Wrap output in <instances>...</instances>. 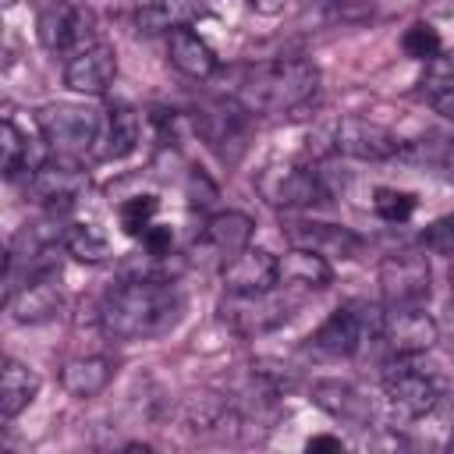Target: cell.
Segmentation results:
<instances>
[{"label": "cell", "instance_id": "obj_32", "mask_svg": "<svg viewBox=\"0 0 454 454\" xmlns=\"http://www.w3.org/2000/svg\"><path fill=\"white\" fill-rule=\"evenodd\" d=\"M422 245H426V252H433V255L454 259V216L433 220V223L426 227V234H422Z\"/></svg>", "mask_w": 454, "mask_h": 454}, {"label": "cell", "instance_id": "obj_19", "mask_svg": "<svg viewBox=\"0 0 454 454\" xmlns=\"http://www.w3.org/2000/svg\"><path fill=\"white\" fill-rule=\"evenodd\" d=\"M312 401L316 408H323L330 419H340L348 426H369L372 422V404L362 390H355L351 383L340 380H316L312 383Z\"/></svg>", "mask_w": 454, "mask_h": 454}, {"label": "cell", "instance_id": "obj_15", "mask_svg": "<svg viewBox=\"0 0 454 454\" xmlns=\"http://www.w3.org/2000/svg\"><path fill=\"white\" fill-rule=\"evenodd\" d=\"M117 78V53L106 43H96L82 53H74L64 67V82L67 89L82 92V96H103Z\"/></svg>", "mask_w": 454, "mask_h": 454}, {"label": "cell", "instance_id": "obj_29", "mask_svg": "<svg viewBox=\"0 0 454 454\" xmlns=\"http://www.w3.org/2000/svg\"><path fill=\"white\" fill-rule=\"evenodd\" d=\"M415 206H419L415 192H404V188H376L372 195V209L387 223H404L415 213Z\"/></svg>", "mask_w": 454, "mask_h": 454}, {"label": "cell", "instance_id": "obj_7", "mask_svg": "<svg viewBox=\"0 0 454 454\" xmlns=\"http://www.w3.org/2000/svg\"><path fill=\"white\" fill-rule=\"evenodd\" d=\"M383 394H387L390 408L404 419H422L440 401L436 380L429 372H422L419 365H411L408 358H401V355H397V362H390L383 369Z\"/></svg>", "mask_w": 454, "mask_h": 454}, {"label": "cell", "instance_id": "obj_4", "mask_svg": "<svg viewBox=\"0 0 454 454\" xmlns=\"http://www.w3.org/2000/svg\"><path fill=\"white\" fill-rule=\"evenodd\" d=\"M39 135L43 142L57 153V156H82L89 149H96L99 142V128H103V114L92 106H78V103H46L35 114Z\"/></svg>", "mask_w": 454, "mask_h": 454}, {"label": "cell", "instance_id": "obj_21", "mask_svg": "<svg viewBox=\"0 0 454 454\" xmlns=\"http://www.w3.org/2000/svg\"><path fill=\"white\" fill-rule=\"evenodd\" d=\"M252 231H255V220L248 213H241V209H220V213H213L206 220V245L227 262L241 248H248Z\"/></svg>", "mask_w": 454, "mask_h": 454}, {"label": "cell", "instance_id": "obj_30", "mask_svg": "<svg viewBox=\"0 0 454 454\" xmlns=\"http://www.w3.org/2000/svg\"><path fill=\"white\" fill-rule=\"evenodd\" d=\"M401 46H404V53L415 57V60H433V57L440 53V35H436V28H433L429 21H415V25L404 28Z\"/></svg>", "mask_w": 454, "mask_h": 454}, {"label": "cell", "instance_id": "obj_8", "mask_svg": "<svg viewBox=\"0 0 454 454\" xmlns=\"http://www.w3.org/2000/svg\"><path fill=\"white\" fill-rule=\"evenodd\" d=\"M255 188L277 209H309V206L330 199L316 167H266L259 174Z\"/></svg>", "mask_w": 454, "mask_h": 454}, {"label": "cell", "instance_id": "obj_3", "mask_svg": "<svg viewBox=\"0 0 454 454\" xmlns=\"http://www.w3.org/2000/svg\"><path fill=\"white\" fill-rule=\"evenodd\" d=\"M383 330V309L369 305V301H351L333 309L319 330L309 337V351H316L319 358H351L365 340L380 337Z\"/></svg>", "mask_w": 454, "mask_h": 454}, {"label": "cell", "instance_id": "obj_33", "mask_svg": "<svg viewBox=\"0 0 454 454\" xmlns=\"http://www.w3.org/2000/svg\"><path fill=\"white\" fill-rule=\"evenodd\" d=\"M184 192H188V202H192V209H209L216 199H220V192H216V184L202 174V170H192L188 174V184H184Z\"/></svg>", "mask_w": 454, "mask_h": 454}, {"label": "cell", "instance_id": "obj_16", "mask_svg": "<svg viewBox=\"0 0 454 454\" xmlns=\"http://www.w3.org/2000/svg\"><path fill=\"white\" fill-rule=\"evenodd\" d=\"M287 238L301 248H312L326 259H355L362 252V234H355L351 227L340 223H326V220H301L287 231Z\"/></svg>", "mask_w": 454, "mask_h": 454}, {"label": "cell", "instance_id": "obj_2", "mask_svg": "<svg viewBox=\"0 0 454 454\" xmlns=\"http://www.w3.org/2000/svg\"><path fill=\"white\" fill-rule=\"evenodd\" d=\"M316 85H319L316 64H309L301 57L270 60V64L245 71V78L234 89V99L255 117L287 114V110H298L301 103H309L316 96Z\"/></svg>", "mask_w": 454, "mask_h": 454}, {"label": "cell", "instance_id": "obj_1", "mask_svg": "<svg viewBox=\"0 0 454 454\" xmlns=\"http://www.w3.org/2000/svg\"><path fill=\"white\" fill-rule=\"evenodd\" d=\"M184 316L177 280L131 277L114 287L99 305V326L114 340H153L170 333Z\"/></svg>", "mask_w": 454, "mask_h": 454}, {"label": "cell", "instance_id": "obj_13", "mask_svg": "<svg viewBox=\"0 0 454 454\" xmlns=\"http://www.w3.org/2000/svg\"><path fill=\"white\" fill-rule=\"evenodd\" d=\"M195 128L202 131V138L223 156L231 160V145L234 153L241 156L245 153V135H248V110L231 99V103H206L199 114H195Z\"/></svg>", "mask_w": 454, "mask_h": 454}, {"label": "cell", "instance_id": "obj_10", "mask_svg": "<svg viewBox=\"0 0 454 454\" xmlns=\"http://www.w3.org/2000/svg\"><path fill=\"white\" fill-rule=\"evenodd\" d=\"M380 340L401 358H415L440 340V323L422 305H387Z\"/></svg>", "mask_w": 454, "mask_h": 454}, {"label": "cell", "instance_id": "obj_9", "mask_svg": "<svg viewBox=\"0 0 454 454\" xmlns=\"http://www.w3.org/2000/svg\"><path fill=\"white\" fill-rule=\"evenodd\" d=\"M433 287V270L422 252H390L380 262V291L387 305H422Z\"/></svg>", "mask_w": 454, "mask_h": 454}, {"label": "cell", "instance_id": "obj_36", "mask_svg": "<svg viewBox=\"0 0 454 454\" xmlns=\"http://www.w3.org/2000/svg\"><path fill=\"white\" fill-rule=\"evenodd\" d=\"M284 4H287V0H252V7H255L259 14H266V18L280 14V11H284Z\"/></svg>", "mask_w": 454, "mask_h": 454}, {"label": "cell", "instance_id": "obj_20", "mask_svg": "<svg viewBox=\"0 0 454 454\" xmlns=\"http://www.w3.org/2000/svg\"><path fill=\"white\" fill-rule=\"evenodd\" d=\"M167 53H170V64L188 74V78H209L216 71V53L213 46L192 28V25H181L174 32H167Z\"/></svg>", "mask_w": 454, "mask_h": 454}, {"label": "cell", "instance_id": "obj_31", "mask_svg": "<svg viewBox=\"0 0 454 454\" xmlns=\"http://www.w3.org/2000/svg\"><path fill=\"white\" fill-rule=\"evenodd\" d=\"M426 96H436L454 85V50H440L433 60H426Z\"/></svg>", "mask_w": 454, "mask_h": 454}, {"label": "cell", "instance_id": "obj_34", "mask_svg": "<svg viewBox=\"0 0 454 454\" xmlns=\"http://www.w3.org/2000/svg\"><path fill=\"white\" fill-rule=\"evenodd\" d=\"M142 248H145L149 255H156V259L174 255V252H170V248H174V231H170L167 223H149V231L142 234Z\"/></svg>", "mask_w": 454, "mask_h": 454}, {"label": "cell", "instance_id": "obj_5", "mask_svg": "<svg viewBox=\"0 0 454 454\" xmlns=\"http://www.w3.org/2000/svg\"><path fill=\"white\" fill-rule=\"evenodd\" d=\"M35 35L43 50L50 53H82L96 46V25L92 14L71 0H50L35 18Z\"/></svg>", "mask_w": 454, "mask_h": 454}, {"label": "cell", "instance_id": "obj_35", "mask_svg": "<svg viewBox=\"0 0 454 454\" xmlns=\"http://www.w3.org/2000/svg\"><path fill=\"white\" fill-rule=\"evenodd\" d=\"M305 450H344V440H340V436H330V433L309 436V440H305Z\"/></svg>", "mask_w": 454, "mask_h": 454}, {"label": "cell", "instance_id": "obj_26", "mask_svg": "<svg viewBox=\"0 0 454 454\" xmlns=\"http://www.w3.org/2000/svg\"><path fill=\"white\" fill-rule=\"evenodd\" d=\"M280 280L298 284V287H326L333 280V270H330L326 255L294 245L287 255H280Z\"/></svg>", "mask_w": 454, "mask_h": 454}, {"label": "cell", "instance_id": "obj_22", "mask_svg": "<svg viewBox=\"0 0 454 454\" xmlns=\"http://www.w3.org/2000/svg\"><path fill=\"white\" fill-rule=\"evenodd\" d=\"M0 149H4V174L7 177H18L21 170L32 177L46 163V149L50 145L32 138V135H25V131H18V124L11 117H4V124H0Z\"/></svg>", "mask_w": 454, "mask_h": 454}, {"label": "cell", "instance_id": "obj_23", "mask_svg": "<svg viewBox=\"0 0 454 454\" xmlns=\"http://www.w3.org/2000/svg\"><path fill=\"white\" fill-rule=\"evenodd\" d=\"M114 358H106V355H89V358H74V362H67L64 369H60V387L71 394V397H78V401H89V397H96V394H103L106 390V383L114 380Z\"/></svg>", "mask_w": 454, "mask_h": 454}, {"label": "cell", "instance_id": "obj_25", "mask_svg": "<svg viewBox=\"0 0 454 454\" xmlns=\"http://www.w3.org/2000/svg\"><path fill=\"white\" fill-rule=\"evenodd\" d=\"M199 14H202L199 0H149L138 7L135 21L145 35H156V32H174L181 25H192Z\"/></svg>", "mask_w": 454, "mask_h": 454}, {"label": "cell", "instance_id": "obj_27", "mask_svg": "<svg viewBox=\"0 0 454 454\" xmlns=\"http://www.w3.org/2000/svg\"><path fill=\"white\" fill-rule=\"evenodd\" d=\"M60 245L67 248L71 259L89 262V266L110 259V238L96 223H71V227H64V241Z\"/></svg>", "mask_w": 454, "mask_h": 454}, {"label": "cell", "instance_id": "obj_12", "mask_svg": "<svg viewBox=\"0 0 454 454\" xmlns=\"http://www.w3.org/2000/svg\"><path fill=\"white\" fill-rule=\"evenodd\" d=\"M333 149L351 156V160H365V163H380V160H390L401 142L394 138L390 128L369 121V117H340L337 128H333Z\"/></svg>", "mask_w": 454, "mask_h": 454}, {"label": "cell", "instance_id": "obj_37", "mask_svg": "<svg viewBox=\"0 0 454 454\" xmlns=\"http://www.w3.org/2000/svg\"><path fill=\"white\" fill-rule=\"evenodd\" d=\"M429 7L440 14H454V0H429Z\"/></svg>", "mask_w": 454, "mask_h": 454}, {"label": "cell", "instance_id": "obj_18", "mask_svg": "<svg viewBox=\"0 0 454 454\" xmlns=\"http://www.w3.org/2000/svg\"><path fill=\"white\" fill-rule=\"evenodd\" d=\"M138 138H142L138 110L128 106V103H110L103 110V128H99L96 153L103 160H124V156H131L138 149Z\"/></svg>", "mask_w": 454, "mask_h": 454}, {"label": "cell", "instance_id": "obj_28", "mask_svg": "<svg viewBox=\"0 0 454 454\" xmlns=\"http://www.w3.org/2000/svg\"><path fill=\"white\" fill-rule=\"evenodd\" d=\"M156 209H160V199H156V195H131V199H124V202L117 206V216H121L124 234L142 238V234L149 231Z\"/></svg>", "mask_w": 454, "mask_h": 454}, {"label": "cell", "instance_id": "obj_11", "mask_svg": "<svg viewBox=\"0 0 454 454\" xmlns=\"http://www.w3.org/2000/svg\"><path fill=\"white\" fill-rule=\"evenodd\" d=\"M89 188V174L67 160V156H57V160H46L32 177H28V192L35 195V202H43L46 209H71L82 192Z\"/></svg>", "mask_w": 454, "mask_h": 454}, {"label": "cell", "instance_id": "obj_14", "mask_svg": "<svg viewBox=\"0 0 454 454\" xmlns=\"http://www.w3.org/2000/svg\"><path fill=\"white\" fill-rule=\"evenodd\" d=\"M223 287L234 294H255V291H273L280 284V259L266 248H241L234 259L223 262L220 270Z\"/></svg>", "mask_w": 454, "mask_h": 454}, {"label": "cell", "instance_id": "obj_17", "mask_svg": "<svg viewBox=\"0 0 454 454\" xmlns=\"http://www.w3.org/2000/svg\"><path fill=\"white\" fill-rule=\"evenodd\" d=\"M7 312L14 323L21 326H35V323H46L60 312V287H57V277H32L25 280L21 287H14L7 294Z\"/></svg>", "mask_w": 454, "mask_h": 454}, {"label": "cell", "instance_id": "obj_6", "mask_svg": "<svg viewBox=\"0 0 454 454\" xmlns=\"http://www.w3.org/2000/svg\"><path fill=\"white\" fill-rule=\"evenodd\" d=\"M287 316H291V301L277 298V287L273 291H255V294H234V291H227V298L220 301V319L234 333H241V337L270 333L280 323H287Z\"/></svg>", "mask_w": 454, "mask_h": 454}, {"label": "cell", "instance_id": "obj_24", "mask_svg": "<svg viewBox=\"0 0 454 454\" xmlns=\"http://www.w3.org/2000/svg\"><path fill=\"white\" fill-rule=\"evenodd\" d=\"M39 394V376L21 365L18 358H7L4 362V372H0V415L4 419H14L21 415Z\"/></svg>", "mask_w": 454, "mask_h": 454}]
</instances>
